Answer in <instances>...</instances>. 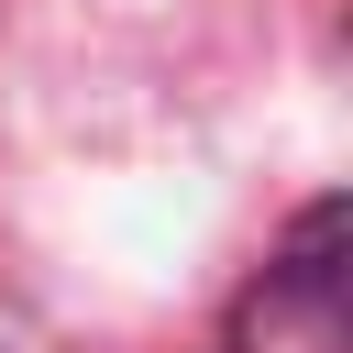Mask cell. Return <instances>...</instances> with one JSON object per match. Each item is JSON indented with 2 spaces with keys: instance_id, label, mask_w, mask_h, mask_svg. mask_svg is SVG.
Listing matches in <instances>:
<instances>
[{
  "instance_id": "obj_1",
  "label": "cell",
  "mask_w": 353,
  "mask_h": 353,
  "mask_svg": "<svg viewBox=\"0 0 353 353\" xmlns=\"http://www.w3.org/2000/svg\"><path fill=\"white\" fill-rule=\"evenodd\" d=\"M342 298H353V265H342V199H309L298 232L265 254V276L232 298L221 353H342Z\"/></svg>"
}]
</instances>
